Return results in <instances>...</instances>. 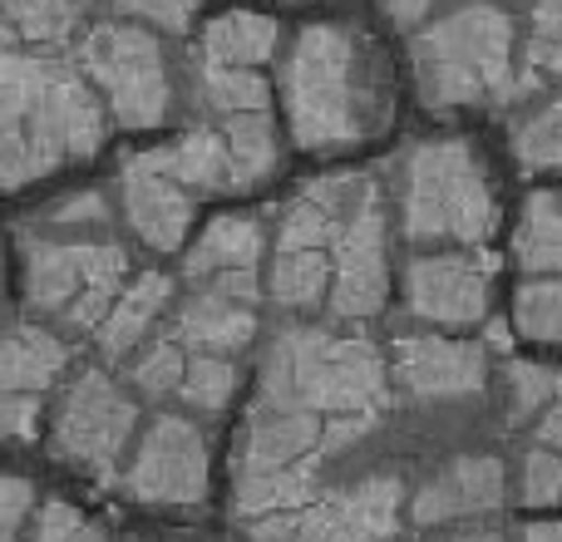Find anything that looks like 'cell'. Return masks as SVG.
<instances>
[{
	"label": "cell",
	"instance_id": "cell-1",
	"mask_svg": "<svg viewBox=\"0 0 562 542\" xmlns=\"http://www.w3.org/2000/svg\"><path fill=\"white\" fill-rule=\"evenodd\" d=\"M104 134V104L75 65L0 39V188H30L55 168L94 158Z\"/></svg>",
	"mask_w": 562,
	"mask_h": 542
},
{
	"label": "cell",
	"instance_id": "cell-2",
	"mask_svg": "<svg viewBox=\"0 0 562 542\" xmlns=\"http://www.w3.org/2000/svg\"><path fill=\"white\" fill-rule=\"evenodd\" d=\"M291 138L311 154H340L380 128L385 94L366 39L350 25H311L281 65Z\"/></svg>",
	"mask_w": 562,
	"mask_h": 542
},
{
	"label": "cell",
	"instance_id": "cell-3",
	"mask_svg": "<svg viewBox=\"0 0 562 542\" xmlns=\"http://www.w3.org/2000/svg\"><path fill=\"white\" fill-rule=\"evenodd\" d=\"M514 15L494 0H469L415 35V84L429 109L504 104L533 89L514 69Z\"/></svg>",
	"mask_w": 562,
	"mask_h": 542
},
{
	"label": "cell",
	"instance_id": "cell-4",
	"mask_svg": "<svg viewBox=\"0 0 562 542\" xmlns=\"http://www.w3.org/2000/svg\"><path fill=\"white\" fill-rule=\"evenodd\" d=\"M262 399L306 415H375L385 405V360L370 340L286 326L262 360Z\"/></svg>",
	"mask_w": 562,
	"mask_h": 542
},
{
	"label": "cell",
	"instance_id": "cell-5",
	"mask_svg": "<svg viewBox=\"0 0 562 542\" xmlns=\"http://www.w3.org/2000/svg\"><path fill=\"white\" fill-rule=\"evenodd\" d=\"M400 223L409 242L484 247L498 227V197L488 168L464 138H435L405 158Z\"/></svg>",
	"mask_w": 562,
	"mask_h": 542
},
{
	"label": "cell",
	"instance_id": "cell-6",
	"mask_svg": "<svg viewBox=\"0 0 562 542\" xmlns=\"http://www.w3.org/2000/svg\"><path fill=\"white\" fill-rule=\"evenodd\" d=\"M128 276V252L94 237H25V306L55 316L69 330H99L119 286Z\"/></svg>",
	"mask_w": 562,
	"mask_h": 542
},
{
	"label": "cell",
	"instance_id": "cell-7",
	"mask_svg": "<svg viewBox=\"0 0 562 542\" xmlns=\"http://www.w3.org/2000/svg\"><path fill=\"white\" fill-rule=\"evenodd\" d=\"M79 75L109 104V118L124 128H158L173 109V75L154 30L134 20L94 25L79 39Z\"/></svg>",
	"mask_w": 562,
	"mask_h": 542
},
{
	"label": "cell",
	"instance_id": "cell-8",
	"mask_svg": "<svg viewBox=\"0 0 562 542\" xmlns=\"http://www.w3.org/2000/svg\"><path fill=\"white\" fill-rule=\"evenodd\" d=\"M134 434H138V405L99 365L79 370L69 380L55 405V419H49V449H55V459L79 468V474L99 478V484H109L124 468Z\"/></svg>",
	"mask_w": 562,
	"mask_h": 542
},
{
	"label": "cell",
	"instance_id": "cell-9",
	"mask_svg": "<svg viewBox=\"0 0 562 542\" xmlns=\"http://www.w3.org/2000/svg\"><path fill=\"white\" fill-rule=\"evenodd\" d=\"M405 508V484L395 474H375L356 488L311 498L286 513L252 518V542H390Z\"/></svg>",
	"mask_w": 562,
	"mask_h": 542
},
{
	"label": "cell",
	"instance_id": "cell-10",
	"mask_svg": "<svg viewBox=\"0 0 562 542\" xmlns=\"http://www.w3.org/2000/svg\"><path fill=\"white\" fill-rule=\"evenodd\" d=\"M390 296V227L375 178H360L330 242V316L370 320Z\"/></svg>",
	"mask_w": 562,
	"mask_h": 542
},
{
	"label": "cell",
	"instance_id": "cell-11",
	"mask_svg": "<svg viewBox=\"0 0 562 542\" xmlns=\"http://www.w3.org/2000/svg\"><path fill=\"white\" fill-rule=\"evenodd\" d=\"M213 484V449L207 434L183 415H158L138 434L128 464L119 468L124 498L144 508H198Z\"/></svg>",
	"mask_w": 562,
	"mask_h": 542
},
{
	"label": "cell",
	"instance_id": "cell-12",
	"mask_svg": "<svg viewBox=\"0 0 562 542\" xmlns=\"http://www.w3.org/2000/svg\"><path fill=\"white\" fill-rule=\"evenodd\" d=\"M494 252H439L419 257L405 271V301L409 316L429 320V326H479L488 320V296H494Z\"/></svg>",
	"mask_w": 562,
	"mask_h": 542
},
{
	"label": "cell",
	"instance_id": "cell-13",
	"mask_svg": "<svg viewBox=\"0 0 562 542\" xmlns=\"http://www.w3.org/2000/svg\"><path fill=\"white\" fill-rule=\"evenodd\" d=\"M119 203L134 237L154 252H178L193 233V193L154 163V154H134L119 173Z\"/></svg>",
	"mask_w": 562,
	"mask_h": 542
},
{
	"label": "cell",
	"instance_id": "cell-14",
	"mask_svg": "<svg viewBox=\"0 0 562 542\" xmlns=\"http://www.w3.org/2000/svg\"><path fill=\"white\" fill-rule=\"evenodd\" d=\"M395 380L409 399H469L488 380V350L445 336H405L395 346Z\"/></svg>",
	"mask_w": 562,
	"mask_h": 542
},
{
	"label": "cell",
	"instance_id": "cell-15",
	"mask_svg": "<svg viewBox=\"0 0 562 542\" xmlns=\"http://www.w3.org/2000/svg\"><path fill=\"white\" fill-rule=\"evenodd\" d=\"M508 498V474L494 454H459L435 468L425 488L409 498V518L419 528L464 523V518L498 513Z\"/></svg>",
	"mask_w": 562,
	"mask_h": 542
},
{
	"label": "cell",
	"instance_id": "cell-16",
	"mask_svg": "<svg viewBox=\"0 0 562 542\" xmlns=\"http://www.w3.org/2000/svg\"><path fill=\"white\" fill-rule=\"evenodd\" d=\"M321 449V415L291 405L257 399L243 429V454H237V474H267V468H291Z\"/></svg>",
	"mask_w": 562,
	"mask_h": 542
},
{
	"label": "cell",
	"instance_id": "cell-17",
	"mask_svg": "<svg viewBox=\"0 0 562 542\" xmlns=\"http://www.w3.org/2000/svg\"><path fill=\"white\" fill-rule=\"evenodd\" d=\"M257 336V301L227 296L217 286H198L173 316V340L193 355H237Z\"/></svg>",
	"mask_w": 562,
	"mask_h": 542
},
{
	"label": "cell",
	"instance_id": "cell-18",
	"mask_svg": "<svg viewBox=\"0 0 562 542\" xmlns=\"http://www.w3.org/2000/svg\"><path fill=\"white\" fill-rule=\"evenodd\" d=\"M69 370V346L49 326L20 320L0 336V395H45Z\"/></svg>",
	"mask_w": 562,
	"mask_h": 542
},
{
	"label": "cell",
	"instance_id": "cell-19",
	"mask_svg": "<svg viewBox=\"0 0 562 542\" xmlns=\"http://www.w3.org/2000/svg\"><path fill=\"white\" fill-rule=\"evenodd\" d=\"M262 247H267V233L257 217H247V213L213 217V223L203 227V237L188 247L183 276L203 286V281H217V276H227V271H257L262 267Z\"/></svg>",
	"mask_w": 562,
	"mask_h": 542
},
{
	"label": "cell",
	"instance_id": "cell-20",
	"mask_svg": "<svg viewBox=\"0 0 562 542\" xmlns=\"http://www.w3.org/2000/svg\"><path fill=\"white\" fill-rule=\"evenodd\" d=\"M168 301H173V281H168L164 271H144V276H134L128 286H119L114 306H109V316L99 320V330H94L99 350H104L109 360L134 355V350L144 346V336L154 330V320L168 310Z\"/></svg>",
	"mask_w": 562,
	"mask_h": 542
},
{
	"label": "cell",
	"instance_id": "cell-21",
	"mask_svg": "<svg viewBox=\"0 0 562 542\" xmlns=\"http://www.w3.org/2000/svg\"><path fill=\"white\" fill-rule=\"evenodd\" d=\"M154 163L188 193H233V158L223 128H193L178 144L154 148Z\"/></svg>",
	"mask_w": 562,
	"mask_h": 542
},
{
	"label": "cell",
	"instance_id": "cell-22",
	"mask_svg": "<svg viewBox=\"0 0 562 542\" xmlns=\"http://www.w3.org/2000/svg\"><path fill=\"white\" fill-rule=\"evenodd\" d=\"M277 20L272 15H257V10H227V15L207 20L203 30V59L213 65H247V69H262L267 59L277 55Z\"/></svg>",
	"mask_w": 562,
	"mask_h": 542
},
{
	"label": "cell",
	"instance_id": "cell-23",
	"mask_svg": "<svg viewBox=\"0 0 562 542\" xmlns=\"http://www.w3.org/2000/svg\"><path fill=\"white\" fill-rule=\"evenodd\" d=\"M311 498H316V459H301L291 468H267V474H237V488H233V504L247 523L301 508Z\"/></svg>",
	"mask_w": 562,
	"mask_h": 542
},
{
	"label": "cell",
	"instance_id": "cell-24",
	"mask_svg": "<svg viewBox=\"0 0 562 542\" xmlns=\"http://www.w3.org/2000/svg\"><path fill=\"white\" fill-rule=\"evenodd\" d=\"M514 257L533 276H562V197L558 193H533L524 203Z\"/></svg>",
	"mask_w": 562,
	"mask_h": 542
},
{
	"label": "cell",
	"instance_id": "cell-25",
	"mask_svg": "<svg viewBox=\"0 0 562 542\" xmlns=\"http://www.w3.org/2000/svg\"><path fill=\"white\" fill-rule=\"evenodd\" d=\"M272 301L281 310H316L330 296V252L316 247H281L272 257Z\"/></svg>",
	"mask_w": 562,
	"mask_h": 542
},
{
	"label": "cell",
	"instance_id": "cell-26",
	"mask_svg": "<svg viewBox=\"0 0 562 542\" xmlns=\"http://www.w3.org/2000/svg\"><path fill=\"white\" fill-rule=\"evenodd\" d=\"M75 0H0V39L30 49H55L75 35Z\"/></svg>",
	"mask_w": 562,
	"mask_h": 542
},
{
	"label": "cell",
	"instance_id": "cell-27",
	"mask_svg": "<svg viewBox=\"0 0 562 542\" xmlns=\"http://www.w3.org/2000/svg\"><path fill=\"white\" fill-rule=\"evenodd\" d=\"M267 99L272 84L262 79V69L247 65H213V59H198V104L213 109V114H267Z\"/></svg>",
	"mask_w": 562,
	"mask_h": 542
},
{
	"label": "cell",
	"instance_id": "cell-28",
	"mask_svg": "<svg viewBox=\"0 0 562 542\" xmlns=\"http://www.w3.org/2000/svg\"><path fill=\"white\" fill-rule=\"evenodd\" d=\"M227 158H233V193L257 188L277 173V124L267 114H233L223 124Z\"/></svg>",
	"mask_w": 562,
	"mask_h": 542
},
{
	"label": "cell",
	"instance_id": "cell-29",
	"mask_svg": "<svg viewBox=\"0 0 562 542\" xmlns=\"http://www.w3.org/2000/svg\"><path fill=\"white\" fill-rule=\"evenodd\" d=\"M178 395H183V405L198 409V415H217V409H227V399L237 395V365L227 355H188Z\"/></svg>",
	"mask_w": 562,
	"mask_h": 542
},
{
	"label": "cell",
	"instance_id": "cell-30",
	"mask_svg": "<svg viewBox=\"0 0 562 542\" xmlns=\"http://www.w3.org/2000/svg\"><path fill=\"white\" fill-rule=\"evenodd\" d=\"M514 326L538 346H558L562 340V276H543L518 286L514 296Z\"/></svg>",
	"mask_w": 562,
	"mask_h": 542
},
{
	"label": "cell",
	"instance_id": "cell-31",
	"mask_svg": "<svg viewBox=\"0 0 562 542\" xmlns=\"http://www.w3.org/2000/svg\"><path fill=\"white\" fill-rule=\"evenodd\" d=\"M183 365H188V350L178 346L173 336H158L138 350L128 380H134V389L144 399H168V395H178V385H183Z\"/></svg>",
	"mask_w": 562,
	"mask_h": 542
},
{
	"label": "cell",
	"instance_id": "cell-32",
	"mask_svg": "<svg viewBox=\"0 0 562 542\" xmlns=\"http://www.w3.org/2000/svg\"><path fill=\"white\" fill-rule=\"evenodd\" d=\"M514 158L524 168H562V99L543 104L514 128Z\"/></svg>",
	"mask_w": 562,
	"mask_h": 542
},
{
	"label": "cell",
	"instance_id": "cell-33",
	"mask_svg": "<svg viewBox=\"0 0 562 542\" xmlns=\"http://www.w3.org/2000/svg\"><path fill=\"white\" fill-rule=\"evenodd\" d=\"M562 389V375L548 365H533V360H514L508 365V419L524 425V419H538L543 405Z\"/></svg>",
	"mask_w": 562,
	"mask_h": 542
},
{
	"label": "cell",
	"instance_id": "cell-34",
	"mask_svg": "<svg viewBox=\"0 0 562 542\" xmlns=\"http://www.w3.org/2000/svg\"><path fill=\"white\" fill-rule=\"evenodd\" d=\"M30 542H109V533L94 518L79 513V508L49 498V504L35 508V518H30Z\"/></svg>",
	"mask_w": 562,
	"mask_h": 542
},
{
	"label": "cell",
	"instance_id": "cell-35",
	"mask_svg": "<svg viewBox=\"0 0 562 542\" xmlns=\"http://www.w3.org/2000/svg\"><path fill=\"white\" fill-rule=\"evenodd\" d=\"M528 59H533V69L562 79V0H533V20H528Z\"/></svg>",
	"mask_w": 562,
	"mask_h": 542
},
{
	"label": "cell",
	"instance_id": "cell-36",
	"mask_svg": "<svg viewBox=\"0 0 562 542\" xmlns=\"http://www.w3.org/2000/svg\"><path fill=\"white\" fill-rule=\"evenodd\" d=\"M119 15L138 20V25H154V30H168V35H188L203 10V0H114Z\"/></svg>",
	"mask_w": 562,
	"mask_h": 542
},
{
	"label": "cell",
	"instance_id": "cell-37",
	"mask_svg": "<svg viewBox=\"0 0 562 542\" xmlns=\"http://www.w3.org/2000/svg\"><path fill=\"white\" fill-rule=\"evenodd\" d=\"M524 504L528 508H553L562 504V454L538 444L524 459Z\"/></svg>",
	"mask_w": 562,
	"mask_h": 542
},
{
	"label": "cell",
	"instance_id": "cell-38",
	"mask_svg": "<svg viewBox=\"0 0 562 542\" xmlns=\"http://www.w3.org/2000/svg\"><path fill=\"white\" fill-rule=\"evenodd\" d=\"M35 518V484L20 474H0V542H20Z\"/></svg>",
	"mask_w": 562,
	"mask_h": 542
},
{
	"label": "cell",
	"instance_id": "cell-39",
	"mask_svg": "<svg viewBox=\"0 0 562 542\" xmlns=\"http://www.w3.org/2000/svg\"><path fill=\"white\" fill-rule=\"evenodd\" d=\"M40 415H45V395H0V439L30 444L40 434Z\"/></svg>",
	"mask_w": 562,
	"mask_h": 542
},
{
	"label": "cell",
	"instance_id": "cell-40",
	"mask_svg": "<svg viewBox=\"0 0 562 542\" xmlns=\"http://www.w3.org/2000/svg\"><path fill=\"white\" fill-rule=\"evenodd\" d=\"M49 223L55 227H104L109 223V203H104V193H75L65 207L49 213Z\"/></svg>",
	"mask_w": 562,
	"mask_h": 542
},
{
	"label": "cell",
	"instance_id": "cell-41",
	"mask_svg": "<svg viewBox=\"0 0 562 542\" xmlns=\"http://www.w3.org/2000/svg\"><path fill=\"white\" fill-rule=\"evenodd\" d=\"M533 439L543 449H553V454H562V389L543 405V415H538V425H533Z\"/></svg>",
	"mask_w": 562,
	"mask_h": 542
},
{
	"label": "cell",
	"instance_id": "cell-42",
	"mask_svg": "<svg viewBox=\"0 0 562 542\" xmlns=\"http://www.w3.org/2000/svg\"><path fill=\"white\" fill-rule=\"evenodd\" d=\"M439 0H385V15L395 20V25H415L425 10H435Z\"/></svg>",
	"mask_w": 562,
	"mask_h": 542
},
{
	"label": "cell",
	"instance_id": "cell-43",
	"mask_svg": "<svg viewBox=\"0 0 562 542\" xmlns=\"http://www.w3.org/2000/svg\"><path fill=\"white\" fill-rule=\"evenodd\" d=\"M484 346H488V350H498V355H508V350H514V330H508L504 320L488 316V320H484Z\"/></svg>",
	"mask_w": 562,
	"mask_h": 542
},
{
	"label": "cell",
	"instance_id": "cell-44",
	"mask_svg": "<svg viewBox=\"0 0 562 542\" xmlns=\"http://www.w3.org/2000/svg\"><path fill=\"white\" fill-rule=\"evenodd\" d=\"M524 542H562V518H553V523H528Z\"/></svg>",
	"mask_w": 562,
	"mask_h": 542
},
{
	"label": "cell",
	"instance_id": "cell-45",
	"mask_svg": "<svg viewBox=\"0 0 562 542\" xmlns=\"http://www.w3.org/2000/svg\"><path fill=\"white\" fill-rule=\"evenodd\" d=\"M449 542H504L498 533H464V538H449Z\"/></svg>",
	"mask_w": 562,
	"mask_h": 542
},
{
	"label": "cell",
	"instance_id": "cell-46",
	"mask_svg": "<svg viewBox=\"0 0 562 542\" xmlns=\"http://www.w3.org/2000/svg\"><path fill=\"white\" fill-rule=\"evenodd\" d=\"M75 5H89V0H75Z\"/></svg>",
	"mask_w": 562,
	"mask_h": 542
}]
</instances>
